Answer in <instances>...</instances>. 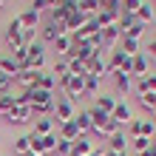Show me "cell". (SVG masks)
I'll list each match as a JSON object with an SVG mask.
<instances>
[{"instance_id": "cell-18", "label": "cell", "mask_w": 156, "mask_h": 156, "mask_svg": "<svg viewBox=\"0 0 156 156\" xmlns=\"http://www.w3.org/2000/svg\"><path fill=\"white\" fill-rule=\"evenodd\" d=\"M91 151H94L91 139H88V136H80V139L74 142V148H71V153H68V156H88Z\"/></svg>"}, {"instance_id": "cell-43", "label": "cell", "mask_w": 156, "mask_h": 156, "mask_svg": "<svg viewBox=\"0 0 156 156\" xmlns=\"http://www.w3.org/2000/svg\"><path fill=\"white\" fill-rule=\"evenodd\" d=\"M148 57H153V60H156V40H151V43H148Z\"/></svg>"}, {"instance_id": "cell-8", "label": "cell", "mask_w": 156, "mask_h": 156, "mask_svg": "<svg viewBox=\"0 0 156 156\" xmlns=\"http://www.w3.org/2000/svg\"><path fill=\"white\" fill-rule=\"evenodd\" d=\"M37 80H40V71H29V68H26V71H20V74L14 77V82H17V85H20L23 91L37 88Z\"/></svg>"}, {"instance_id": "cell-7", "label": "cell", "mask_w": 156, "mask_h": 156, "mask_svg": "<svg viewBox=\"0 0 156 156\" xmlns=\"http://www.w3.org/2000/svg\"><path fill=\"white\" fill-rule=\"evenodd\" d=\"M62 34H68V31H66V26H57V23H45V26H43V31H40V40L54 45V40H57V37H62Z\"/></svg>"}, {"instance_id": "cell-49", "label": "cell", "mask_w": 156, "mask_h": 156, "mask_svg": "<svg viewBox=\"0 0 156 156\" xmlns=\"http://www.w3.org/2000/svg\"><path fill=\"white\" fill-rule=\"evenodd\" d=\"M122 156H131V153H122ZM133 156H136V153H133Z\"/></svg>"}, {"instance_id": "cell-15", "label": "cell", "mask_w": 156, "mask_h": 156, "mask_svg": "<svg viewBox=\"0 0 156 156\" xmlns=\"http://www.w3.org/2000/svg\"><path fill=\"white\" fill-rule=\"evenodd\" d=\"M85 20H88V14H82V12H74V14H68V20H66V31H68V34L80 31L82 26H85Z\"/></svg>"}, {"instance_id": "cell-20", "label": "cell", "mask_w": 156, "mask_h": 156, "mask_svg": "<svg viewBox=\"0 0 156 156\" xmlns=\"http://www.w3.org/2000/svg\"><path fill=\"white\" fill-rule=\"evenodd\" d=\"M99 82H102V80H99V77H85V88H82V97H99Z\"/></svg>"}, {"instance_id": "cell-26", "label": "cell", "mask_w": 156, "mask_h": 156, "mask_svg": "<svg viewBox=\"0 0 156 156\" xmlns=\"http://www.w3.org/2000/svg\"><path fill=\"white\" fill-rule=\"evenodd\" d=\"M77 6H80V12L88 14V17H94L99 12V0H77Z\"/></svg>"}, {"instance_id": "cell-23", "label": "cell", "mask_w": 156, "mask_h": 156, "mask_svg": "<svg viewBox=\"0 0 156 156\" xmlns=\"http://www.w3.org/2000/svg\"><path fill=\"white\" fill-rule=\"evenodd\" d=\"M14 153H17V156L31 153V136H29V133H26V136H17V139H14Z\"/></svg>"}, {"instance_id": "cell-17", "label": "cell", "mask_w": 156, "mask_h": 156, "mask_svg": "<svg viewBox=\"0 0 156 156\" xmlns=\"http://www.w3.org/2000/svg\"><path fill=\"white\" fill-rule=\"evenodd\" d=\"M114 85H116L119 94H128V91L133 88V77L125 74V71H119V74H114Z\"/></svg>"}, {"instance_id": "cell-34", "label": "cell", "mask_w": 156, "mask_h": 156, "mask_svg": "<svg viewBox=\"0 0 156 156\" xmlns=\"http://www.w3.org/2000/svg\"><path fill=\"white\" fill-rule=\"evenodd\" d=\"M145 29H148V26H142V23H133V26H131L128 31H122V37H131V40H142Z\"/></svg>"}, {"instance_id": "cell-42", "label": "cell", "mask_w": 156, "mask_h": 156, "mask_svg": "<svg viewBox=\"0 0 156 156\" xmlns=\"http://www.w3.org/2000/svg\"><path fill=\"white\" fill-rule=\"evenodd\" d=\"M31 9H34V12H48V9H51V0H34Z\"/></svg>"}, {"instance_id": "cell-53", "label": "cell", "mask_w": 156, "mask_h": 156, "mask_svg": "<svg viewBox=\"0 0 156 156\" xmlns=\"http://www.w3.org/2000/svg\"><path fill=\"white\" fill-rule=\"evenodd\" d=\"M153 3H156V0H153Z\"/></svg>"}, {"instance_id": "cell-44", "label": "cell", "mask_w": 156, "mask_h": 156, "mask_svg": "<svg viewBox=\"0 0 156 156\" xmlns=\"http://www.w3.org/2000/svg\"><path fill=\"white\" fill-rule=\"evenodd\" d=\"M136 156H156V148H148V151H142V153H136Z\"/></svg>"}, {"instance_id": "cell-10", "label": "cell", "mask_w": 156, "mask_h": 156, "mask_svg": "<svg viewBox=\"0 0 156 156\" xmlns=\"http://www.w3.org/2000/svg\"><path fill=\"white\" fill-rule=\"evenodd\" d=\"M57 136H60V139H66V142H77L82 133H80V128H77L74 119H68V122L60 125V133H57Z\"/></svg>"}, {"instance_id": "cell-21", "label": "cell", "mask_w": 156, "mask_h": 156, "mask_svg": "<svg viewBox=\"0 0 156 156\" xmlns=\"http://www.w3.org/2000/svg\"><path fill=\"white\" fill-rule=\"evenodd\" d=\"M48 102H54V94L43 88H31V105H48Z\"/></svg>"}, {"instance_id": "cell-16", "label": "cell", "mask_w": 156, "mask_h": 156, "mask_svg": "<svg viewBox=\"0 0 156 156\" xmlns=\"http://www.w3.org/2000/svg\"><path fill=\"white\" fill-rule=\"evenodd\" d=\"M20 26H23V29H37V26H40V12H34V9L29 6L20 14Z\"/></svg>"}, {"instance_id": "cell-27", "label": "cell", "mask_w": 156, "mask_h": 156, "mask_svg": "<svg viewBox=\"0 0 156 156\" xmlns=\"http://www.w3.org/2000/svg\"><path fill=\"white\" fill-rule=\"evenodd\" d=\"M139 105H142L151 116H156V94H139Z\"/></svg>"}, {"instance_id": "cell-1", "label": "cell", "mask_w": 156, "mask_h": 156, "mask_svg": "<svg viewBox=\"0 0 156 156\" xmlns=\"http://www.w3.org/2000/svg\"><path fill=\"white\" fill-rule=\"evenodd\" d=\"M77 116V108H74V99H68L66 94L57 97V102H54V125H62L68 122V119Z\"/></svg>"}, {"instance_id": "cell-48", "label": "cell", "mask_w": 156, "mask_h": 156, "mask_svg": "<svg viewBox=\"0 0 156 156\" xmlns=\"http://www.w3.org/2000/svg\"><path fill=\"white\" fill-rule=\"evenodd\" d=\"M151 122H153V128H156V116H151Z\"/></svg>"}, {"instance_id": "cell-31", "label": "cell", "mask_w": 156, "mask_h": 156, "mask_svg": "<svg viewBox=\"0 0 156 156\" xmlns=\"http://www.w3.org/2000/svg\"><path fill=\"white\" fill-rule=\"evenodd\" d=\"M142 122H145V119H131V122L125 125L128 139H133V136H142Z\"/></svg>"}, {"instance_id": "cell-2", "label": "cell", "mask_w": 156, "mask_h": 156, "mask_svg": "<svg viewBox=\"0 0 156 156\" xmlns=\"http://www.w3.org/2000/svg\"><path fill=\"white\" fill-rule=\"evenodd\" d=\"M3 40H6V48H9V51H17V48H23V26H20V17H14V20L6 26V34H3Z\"/></svg>"}, {"instance_id": "cell-29", "label": "cell", "mask_w": 156, "mask_h": 156, "mask_svg": "<svg viewBox=\"0 0 156 156\" xmlns=\"http://www.w3.org/2000/svg\"><path fill=\"white\" fill-rule=\"evenodd\" d=\"M54 48H57V54L68 57V51H71V34H62V37H57V40H54Z\"/></svg>"}, {"instance_id": "cell-33", "label": "cell", "mask_w": 156, "mask_h": 156, "mask_svg": "<svg viewBox=\"0 0 156 156\" xmlns=\"http://www.w3.org/2000/svg\"><path fill=\"white\" fill-rule=\"evenodd\" d=\"M99 12H114V14H119V12H122V0H99Z\"/></svg>"}, {"instance_id": "cell-3", "label": "cell", "mask_w": 156, "mask_h": 156, "mask_svg": "<svg viewBox=\"0 0 156 156\" xmlns=\"http://www.w3.org/2000/svg\"><path fill=\"white\" fill-rule=\"evenodd\" d=\"M9 125H26V122H34V116H31V105H14V111L3 116Z\"/></svg>"}, {"instance_id": "cell-50", "label": "cell", "mask_w": 156, "mask_h": 156, "mask_svg": "<svg viewBox=\"0 0 156 156\" xmlns=\"http://www.w3.org/2000/svg\"><path fill=\"white\" fill-rule=\"evenodd\" d=\"M3 3H6V0H0V6H3Z\"/></svg>"}, {"instance_id": "cell-46", "label": "cell", "mask_w": 156, "mask_h": 156, "mask_svg": "<svg viewBox=\"0 0 156 156\" xmlns=\"http://www.w3.org/2000/svg\"><path fill=\"white\" fill-rule=\"evenodd\" d=\"M88 156H102V151H91V153H88Z\"/></svg>"}, {"instance_id": "cell-39", "label": "cell", "mask_w": 156, "mask_h": 156, "mask_svg": "<svg viewBox=\"0 0 156 156\" xmlns=\"http://www.w3.org/2000/svg\"><path fill=\"white\" fill-rule=\"evenodd\" d=\"M12 85H14V80H12V77H3V74H0V97L12 94Z\"/></svg>"}, {"instance_id": "cell-36", "label": "cell", "mask_w": 156, "mask_h": 156, "mask_svg": "<svg viewBox=\"0 0 156 156\" xmlns=\"http://www.w3.org/2000/svg\"><path fill=\"white\" fill-rule=\"evenodd\" d=\"M142 3H145V0H122V12H128V14L136 17V12H139Z\"/></svg>"}, {"instance_id": "cell-6", "label": "cell", "mask_w": 156, "mask_h": 156, "mask_svg": "<svg viewBox=\"0 0 156 156\" xmlns=\"http://www.w3.org/2000/svg\"><path fill=\"white\" fill-rule=\"evenodd\" d=\"M99 34H102V48H116V43L122 40V29L119 26H111V29H99Z\"/></svg>"}, {"instance_id": "cell-11", "label": "cell", "mask_w": 156, "mask_h": 156, "mask_svg": "<svg viewBox=\"0 0 156 156\" xmlns=\"http://www.w3.org/2000/svg\"><path fill=\"white\" fill-rule=\"evenodd\" d=\"M111 119H114V122H119V125L125 128V125L133 119V116H131V108H128V105L122 102V99H119V102H116V108H114V114H111Z\"/></svg>"}, {"instance_id": "cell-14", "label": "cell", "mask_w": 156, "mask_h": 156, "mask_svg": "<svg viewBox=\"0 0 156 156\" xmlns=\"http://www.w3.org/2000/svg\"><path fill=\"white\" fill-rule=\"evenodd\" d=\"M0 74H3V77H17V74H20V68H17V62L12 60V54H3V57H0Z\"/></svg>"}, {"instance_id": "cell-32", "label": "cell", "mask_w": 156, "mask_h": 156, "mask_svg": "<svg viewBox=\"0 0 156 156\" xmlns=\"http://www.w3.org/2000/svg\"><path fill=\"white\" fill-rule=\"evenodd\" d=\"M12 111H14V94L0 97V116H9Z\"/></svg>"}, {"instance_id": "cell-12", "label": "cell", "mask_w": 156, "mask_h": 156, "mask_svg": "<svg viewBox=\"0 0 156 156\" xmlns=\"http://www.w3.org/2000/svg\"><path fill=\"white\" fill-rule=\"evenodd\" d=\"M116 102H119V97H111V94H99L94 108H99L102 114H108V116H111V114H114V108H116Z\"/></svg>"}, {"instance_id": "cell-28", "label": "cell", "mask_w": 156, "mask_h": 156, "mask_svg": "<svg viewBox=\"0 0 156 156\" xmlns=\"http://www.w3.org/2000/svg\"><path fill=\"white\" fill-rule=\"evenodd\" d=\"M12 60L17 62V68H20V71H26V68H29V48H17V51H12Z\"/></svg>"}, {"instance_id": "cell-52", "label": "cell", "mask_w": 156, "mask_h": 156, "mask_svg": "<svg viewBox=\"0 0 156 156\" xmlns=\"http://www.w3.org/2000/svg\"><path fill=\"white\" fill-rule=\"evenodd\" d=\"M0 156H3V153H0Z\"/></svg>"}, {"instance_id": "cell-40", "label": "cell", "mask_w": 156, "mask_h": 156, "mask_svg": "<svg viewBox=\"0 0 156 156\" xmlns=\"http://www.w3.org/2000/svg\"><path fill=\"white\" fill-rule=\"evenodd\" d=\"M14 105H31V88H29V91H20V94H14Z\"/></svg>"}, {"instance_id": "cell-37", "label": "cell", "mask_w": 156, "mask_h": 156, "mask_svg": "<svg viewBox=\"0 0 156 156\" xmlns=\"http://www.w3.org/2000/svg\"><path fill=\"white\" fill-rule=\"evenodd\" d=\"M133 23H136V17H133V14H128V12H119V29H122V31H128Z\"/></svg>"}, {"instance_id": "cell-30", "label": "cell", "mask_w": 156, "mask_h": 156, "mask_svg": "<svg viewBox=\"0 0 156 156\" xmlns=\"http://www.w3.org/2000/svg\"><path fill=\"white\" fill-rule=\"evenodd\" d=\"M128 145H131V151H133V153H142V151H148V148H151V139H148V136H133Z\"/></svg>"}, {"instance_id": "cell-19", "label": "cell", "mask_w": 156, "mask_h": 156, "mask_svg": "<svg viewBox=\"0 0 156 156\" xmlns=\"http://www.w3.org/2000/svg\"><path fill=\"white\" fill-rule=\"evenodd\" d=\"M88 74H91V77H99V80L105 77V60H102V51H99L97 57L88 62Z\"/></svg>"}, {"instance_id": "cell-35", "label": "cell", "mask_w": 156, "mask_h": 156, "mask_svg": "<svg viewBox=\"0 0 156 156\" xmlns=\"http://www.w3.org/2000/svg\"><path fill=\"white\" fill-rule=\"evenodd\" d=\"M51 74L62 80V77H68V60H60V62H54V68H51Z\"/></svg>"}, {"instance_id": "cell-38", "label": "cell", "mask_w": 156, "mask_h": 156, "mask_svg": "<svg viewBox=\"0 0 156 156\" xmlns=\"http://www.w3.org/2000/svg\"><path fill=\"white\" fill-rule=\"evenodd\" d=\"M71 148H74V142H66V139H60V136H57V151H54L57 156H68Z\"/></svg>"}, {"instance_id": "cell-9", "label": "cell", "mask_w": 156, "mask_h": 156, "mask_svg": "<svg viewBox=\"0 0 156 156\" xmlns=\"http://www.w3.org/2000/svg\"><path fill=\"white\" fill-rule=\"evenodd\" d=\"M128 133L125 131H119L114 136H108V151H114V153H128Z\"/></svg>"}, {"instance_id": "cell-47", "label": "cell", "mask_w": 156, "mask_h": 156, "mask_svg": "<svg viewBox=\"0 0 156 156\" xmlns=\"http://www.w3.org/2000/svg\"><path fill=\"white\" fill-rule=\"evenodd\" d=\"M151 148H156V136H153V139H151Z\"/></svg>"}, {"instance_id": "cell-5", "label": "cell", "mask_w": 156, "mask_h": 156, "mask_svg": "<svg viewBox=\"0 0 156 156\" xmlns=\"http://www.w3.org/2000/svg\"><path fill=\"white\" fill-rule=\"evenodd\" d=\"M43 60H45L43 43H34V45H29V71H43Z\"/></svg>"}, {"instance_id": "cell-51", "label": "cell", "mask_w": 156, "mask_h": 156, "mask_svg": "<svg viewBox=\"0 0 156 156\" xmlns=\"http://www.w3.org/2000/svg\"><path fill=\"white\" fill-rule=\"evenodd\" d=\"M26 156H34V153H26Z\"/></svg>"}, {"instance_id": "cell-45", "label": "cell", "mask_w": 156, "mask_h": 156, "mask_svg": "<svg viewBox=\"0 0 156 156\" xmlns=\"http://www.w3.org/2000/svg\"><path fill=\"white\" fill-rule=\"evenodd\" d=\"M102 156H122V153H114V151H105Z\"/></svg>"}, {"instance_id": "cell-4", "label": "cell", "mask_w": 156, "mask_h": 156, "mask_svg": "<svg viewBox=\"0 0 156 156\" xmlns=\"http://www.w3.org/2000/svg\"><path fill=\"white\" fill-rule=\"evenodd\" d=\"M148 74H151V57L139 51V54L133 57V66H131V77L142 80V77H148Z\"/></svg>"}, {"instance_id": "cell-13", "label": "cell", "mask_w": 156, "mask_h": 156, "mask_svg": "<svg viewBox=\"0 0 156 156\" xmlns=\"http://www.w3.org/2000/svg\"><path fill=\"white\" fill-rule=\"evenodd\" d=\"M34 136H48L54 133V116H43V119H34Z\"/></svg>"}, {"instance_id": "cell-24", "label": "cell", "mask_w": 156, "mask_h": 156, "mask_svg": "<svg viewBox=\"0 0 156 156\" xmlns=\"http://www.w3.org/2000/svg\"><path fill=\"white\" fill-rule=\"evenodd\" d=\"M136 23H142V26L153 23V6L151 3H142L139 6V12H136Z\"/></svg>"}, {"instance_id": "cell-25", "label": "cell", "mask_w": 156, "mask_h": 156, "mask_svg": "<svg viewBox=\"0 0 156 156\" xmlns=\"http://www.w3.org/2000/svg\"><path fill=\"white\" fill-rule=\"evenodd\" d=\"M74 122H77V128H80V133H82V136L91 133V114H88V111H80V114L74 116Z\"/></svg>"}, {"instance_id": "cell-22", "label": "cell", "mask_w": 156, "mask_h": 156, "mask_svg": "<svg viewBox=\"0 0 156 156\" xmlns=\"http://www.w3.org/2000/svg\"><path fill=\"white\" fill-rule=\"evenodd\" d=\"M37 88H43V91H48V94H54V88H57V77H54V74H45V71H40Z\"/></svg>"}, {"instance_id": "cell-41", "label": "cell", "mask_w": 156, "mask_h": 156, "mask_svg": "<svg viewBox=\"0 0 156 156\" xmlns=\"http://www.w3.org/2000/svg\"><path fill=\"white\" fill-rule=\"evenodd\" d=\"M142 136H148V139H153V136H156V128H153L151 119H145V122H142Z\"/></svg>"}]
</instances>
